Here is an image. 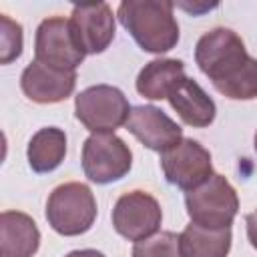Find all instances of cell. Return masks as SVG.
Returning a JSON list of instances; mask_svg holds the SVG:
<instances>
[{"mask_svg":"<svg viewBox=\"0 0 257 257\" xmlns=\"http://www.w3.org/2000/svg\"><path fill=\"white\" fill-rule=\"evenodd\" d=\"M195 62L223 96L231 100L257 98V60L235 30L217 26L205 32L197 40Z\"/></svg>","mask_w":257,"mask_h":257,"instance_id":"6da1fadb","label":"cell"},{"mask_svg":"<svg viewBox=\"0 0 257 257\" xmlns=\"http://www.w3.org/2000/svg\"><path fill=\"white\" fill-rule=\"evenodd\" d=\"M169 0H122L116 16L135 42L151 54H163L177 46L179 24Z\"/></svg>","mask_w":257,"mask_h":257,"instance_id":"7a4b0ae2","label":"cell"},{"mask_svg":"<svg viewBox=\"0 0 257 257\" xmlns=\"http://www.w3.org/2000/svg\"><path fill=\"white\" fill-rule=\"evenodd\" d=\"M96 199L90 187L78 181L58 185L46 201V221L64 237L86 233L96 219Z\"/></svg>","mask_w":257,"mask_h":257,"instance_id":"3957f363","label":"cell"},{"mask_svg":"<svg viewBox=\"0 0 257 257\" xmlns=\"http://www.w3.org/2000/svg\"><path fill=\"white\" fill-rule=\"evenodd\" d=\"M185 207L191 223L205 229H227L239 211V197L223 175L213 173L201 187L185 195Z\"/></svg>","mask_w":257,"mask_h":257,"instance_id":"277c9868","label":"cell"},{"mask_svg":"<svg viewBox=\"0 0 257 257\" xmlns=\"http://www.w3.org/2000/svg\"><path fill=\"white\" fill-rule=\"evenodd\" d=\"M131 104L124 92L110 84H94L80 90L74 98V114L92 135L114 133L126 124Z\"/></svg>","mask_w":257,"mask_h":257,"instance_id":"5b68a950","label":"cell"},{"mask_svg":"<svg viewBox=\"0 0 257 257\" xmlns=\"http://www.w3.org/2000/svg\"><path fill=\"white\" fill-rule=\"evenodd\" d=\"M80 163L88 181L108 185L128 175L133 167V153L114 133H96L84 141Z\"/></svg>","mask_w":257,"mask_h":257,"instance_id":"8992f818","label":"cell"},{"mask_svg":"<svg viewBox=\"0 0 257 257\" xmlns=\"http://www.w3.org/2000/svg\"><path fill=\"white\" fill-rule=\"evenodd\" d=\"M84 56L86 54L72 34L70 20L64 16H50L38 24L34 36V60L58 70H76Z\"/></svg>","mask_w":257,"mask_h":257,"instance_id":"52a82bcc","label":"cell"},{"mask_svg":"<svg viewBox=\"0 0 257 257\" xmlns=\"http://www.w3.org/2000/svg\"><path fill=\"white\" fill-rule=\"evenodd\" d=\"M163 221L159 201L147 191H128L120 195L112 207V227L128 241H143L153 237Z\"/></svg>","mask_w":257,"mask_h":257,"instance_id":"ba28073f","label":"cell"},{"mask_svg":"<svg viewBox=\"0 0 257 257\" xmlns=\"http://www.w3.org/2000/svg\"><path fill=\"white\" fill-rule=\"evenodd\" d=\"M161 167L165 179L185 193L201 187L213 175L211 153L199 141L187 137L161 155Z\"/></svg>","mask_w":257,"mask_h":257,"instance_id":"9c48e42d","label":"cell"},{"mask_svg":"<svg viewBox=\"0 0 257 257\" xmlns=\"http://www.w3.org/2000/svg\"><path fill=\"white\" fill-rule=\"evenodd\" d=\"M72 34L84 54H100L114 40V14L106 2L98 4H76L70 14Z\"/></svg>","mask_w":257,"mask_h":257,"instance_id":"30bf717a","label":"cell"},{"mask_svg":"<svg viewBox=\"0 0 257 257\" xmlns=\"http://www.w3.org/2000/svg\"><path fill=\"white\" fill-rule=\"evenodd\" d=\"M124 126L147 149L157 151L161 155L173 149L183 139V128L169 114H165L153 104L133 106Z\"/></svg>","mask_w":257,"mask_h":257,"instance_id":"8fae6325","label":"cell"},{"mask_svg":"<svg viewBox=\"0 0 257 257\" xmlns=\"http://www.w3.org/2000/svg\"><path fill=\"white\" fill-rule=\"evenodd\" d=\"M76 86V70H58L32 60L20 76L22 92L38 104H54L66 100Z\"/></svg>","mask_w":257,"mask_h":257,"instance_id":"7c38bea8","label":"cell"},{"mask_svg":"<svg viewBox=\"0 0 257 257\" xmlns=\"http://www.w3.org/2000/svg\"><path fill=\"white\" fill-rule=\"evenodd\" d=\"M173 110L181 116V120L195 128H205L215 120L217 106L213 98L189 76H183L167 96Z\"/></svg>","mask_w":257,"mask_h":257,"instance_id":"4fadbf2b","label":"cell"},{"mask_svg":"<svg viewBox=\"0 0 257 257\" xmlns=\"http://www.w3.org/2000/svg\"><path fill=\"white\" fill-rule=\"evenodd\" d=\"M40 247V231L34 219L22 211H2L0 215V255L32 257Z\"/></svg>","mask_w":257,"mask_h":257,"instance_id":"5bb4252c","label":"cell"},{"mask_svg":"<svg viewBox=\"0 0 257 257\" xmlns=\"http://www.w3.org/2000/svg\"><path fill=\"white\" fill-rule=\"evenodd\" d=\"M185 76V64L177 58H157L143 66L137 76V92L149 100H163Z\"/></svg>","mask_w":257,"mask_h":257,"instance_id":"9a60e30c","label":"cell"},{"mask_svg":"<svg viewBox=\"0 0 257 257\" xmlns=\"http://www.w3.org/2000/svg\"><path fill=\"white\" fill-rule=\"evenodd\" d=\"M231 227L205 229L191 223L179 235V249L181 257H227L231 251Z\"/></svg>","mask_w":257,"mask_h":257,"instance_id":"2e32d148","label":"cell"},{"mask_svg":"<svg viewBox=\"0 0 257 257\" xmlns=\"http://www.w3.org/2000/svg\"><path fill=\"white\" fill-rule=\"evenodd\" d=\"M28 165L34 173H50L66 157V135L58 126H44L36 131L26 149Z\"/></svg>","mask_w":257,"mask_h":257,"instance_id":"e0dca14e","label":"cell"},{"mask_svg":"<svg viewBox=\"0 0 257 257\" xmlns=\"http://www.w3.org/2000/svg\"><path fill=\"white\" fill-rule=\"evenodd\" d=\"M133 257H181L179 235L173 231L155 233L153 237L135 243Z\"/></svg>","mask_w":257,"mask_h":257,"instance_id":"ac0fdd59","label":"cell"},{"mask_svg":"<svg viewBox=\"0 0 257 257\" xmlns=\"http://www.w3.org/2000/svg\"><path fill=\"white\" fill-rule=\"evenodd\" d=\"M22 54V26L6 14H0V62L10 64Z\"/></svg>","mask_w":257,"mask_h":257,"instance_id":"d6986e66","label":"cell"},{"mask_svg":"<svg viewBox=\"0 0 257 257\" xmlns=\"http://www.w3.org/2000/svg\"><path fill=\"white\" fill-rule=\"evenodd\" d=\"M245 225H247V239H249L251 247L257 249V211H253L245 217Z\"/></svg>","mask_w":257,"mask_h":257,"instance_id":"ffe728a7","label":"cell"},{"mask_svg":"<svg viewBox=\"0 0 257 257\" xmlns=\"http://www.w3.org/2000/svg\"><path fill=\"white\" fill-rule=\"evenodd\" d=\"M64 257H104V255L96 249H76V251H70Z\"/></svg>","mask_w":257,"mask_h":257,"instance_id":"44dd1931","label":"cell"},{"mask_svg":"<svg viewBox=\"0 0 257 257\" xmlns=\"http://www.w3.org/2000/svg\"><path fill=\"white\" fill-rule=\"evenodd\" d=\"M255 151H257V133H255Z\"/></svg>","mask_w":257,"mask_h":257,"instance_id":"7402d4cb","label":"cell"}]
</instances>
